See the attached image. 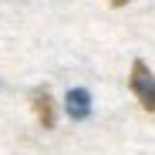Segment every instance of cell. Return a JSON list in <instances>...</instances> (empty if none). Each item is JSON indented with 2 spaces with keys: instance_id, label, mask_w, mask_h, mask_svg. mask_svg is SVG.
Segmentation results:
<instances>
[{
  "instance_id": "6da1fadb",
  "label": "cell",
  "mask_w": 155,
  "mask_h": 155,
  "mask_svg": "<svg viewBox=\"0 0 155 155\" xmlns=\"http://www.w3.org/2000/svg\"><path fill=\"white\" fill-rule=\"evenodd\" d=\"M128 88H132L135 101L145 108V111H155V74L145 61H135L132 64V74H128Z\"/></svg>"
},
{
  "instance_id": "7a4b0ae2",
  "label": "cell",
  "mask_w": 155,
  "mask_h": 155,
  "mask_svg": "<svg viewBox=\"0 0 155 155\" xmlns=\"http://www.w3.org/2000/svg\"><path fill=\"white\" fill-rule=\"evenodd\" d=\"M31 108H34V115H37L41 128H54V121H58V111H54V98H51V91L37 88V91L31 94Z\"/></svg>"
},
{
  "instance_id": "3957f363",
  "label": "cell",
  "mask_w": 155,
  "mask_h": 155,
  "mask_svg": "<svg viewBox=\"0 0 155 155\" xmlns=\"http://www.w3.org/2000/svg\"><path fill=\"white\" fill-rule=\"evenodd\" d=\"M64 111L71 115V118H88L91 115V94L84 91V88H71L68 91V98H64Z\"/></svg>"
},
{
  "instance_id": "277c9868",
  "label": "cell",
  "mask_w": 155,
  "mask_h": 155,
  "mask_svg": "<svg viewBox=\"0 0 155 155\" xmlns=\"http://www.w3.org/2000/svg\"><path fill=\"white\" fill-rule=\"evenodd\" d=\"M111 7H125V4H132V0H108Z\"/></svg>"
}]
</instances>
